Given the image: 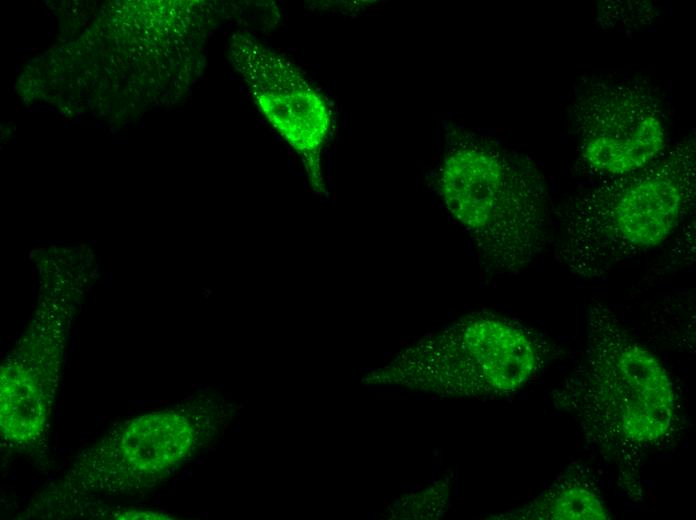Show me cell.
I'll list each match as a JSON object with an SVG mask.
<instances>
[{"instance_id":"6da1fadb","label":"cell","mask_w":696,"mask_h":520,"mask_svg":"<svg viewBox=\"0 0 696 520\" xmlns=\"http://www.w3.org/2000/svg\"><path fill=\"white\" fill-rule=\"evenodd\" d=\"M436 189L487 273L516 274L542 252L548 191L541 171L528 157L490 136L451 127Z\"/></svg>"},{"instance_id":"7a4b0ae2","label":"cell","mask_w":696,"mask_h":520,"mask_svg":"<svg viewBox=\"0 0 696 520\" xmlns=\"http://www.w3.org/2000/svg\"><path fill=\"white\" fill-rule=\"evenodd\" d=\"M695 143L667 149L645 168L602 179L567 206L559 261L573 276L593 279L662 244L695 198Z\"/></svg>"},{"instance_id":"3957f363","label":"cell","mask_w":696,"mask_h":520,"mask_svg":"<svg viewBox=\"0 0 696 520\" xmlns=\"http://www.w3.org/2000/svg\"><path fill=\"white\" fill-rule=\"evenodd\" d=\"M587 345L568 404L602 445L640 448L663 438L672 425L674 393L661 362L632 338L613 311L594 303Z\"/></svg>"},{"instance_id":"277c9868","label":"cell","mask_w":696,"mask_h":520,"mask_svg":"<svg viewBox=\"0 0 696 520\" xmlns=\"http://www.w3.org/2000/svg\"><path fill=\"white\" fill-rule=\"evenodd\" d=\"M545 342L526 326L488 312L468 314L406 348L365 380L444 396H496L542 367Z\"/></svg>"},{"instance_id":"5b68a950","label":"cell","mask_w":696,"mask_h":520,"mask_svg":"<svg viewBox=\"0 0 696 520\" xmlns=\"http://www.w3.org/2000/svg\"><path fill=\"white\" fill-rule=\"evenodd\" d=\"M574 124L581 163L602 179L641 170L668 149L662 111L638 84H591L577 99Z\"/></svg>"},{"instance_id":"8992f818","label":"cell","mask_w":696,"mask_h":520,"mask_svg":"<svg viewBox=\"0 0 696 520\" xmlns=\"http://www.w3.org/2000/svg\"><path fill=\"white\" fill-rule=\"evenodd\" d=\"M230 54L266 119L304 157L315 189L323 190L320 153L331 123L324 98L286 59L245 34L234 36Z\"/></svg>"},{"instance_id":"52a82bcc","label":"cell","mask_w":696,"mask_h":520,"mask_svg":"<svg viewBox=\"0 0 696 520\" xmlns=\"http://www.w3.org/2000/svg\"><path fill=\"white\" fill-rule=\"evenodd\" d=\"M204 425L189 412L168 410L134 418L93 457L94 477L117 487L167 475L195 450Z\"/></svg>"},{"instance_id":"ba28073f","label":"cell","mask_w":696,"mask_h":520,"mask_svg":"<svg viewBox=\"0 0 696 520\" xmlns=\"http://www.w3.org/2000/svg\"><path fill=\"white\" fill-rule=\"evenodd\" d=\"M533 510L532 518L557 520H596L607 519L608 512L599 498L591 491L580 486H563L551 496L540 500Z\"/></svg>"},{"instance_id":"9c48e42d","label":"cell","mask_w":696,"mask_h":520,"mask_svg":"<svg viewBox=\"0 0 696 520\" xmlns=\"http://www.w3.org/2000/svg\"><path fill=\"white\" fill-rule=\"evenodd\" d=\"M114 519H119V520H138V519H144V520H156V519H171L166 514L160 513V512H155L151 510H128V511H123L118 514H116Z\"/></svg>"}]
</instances>
